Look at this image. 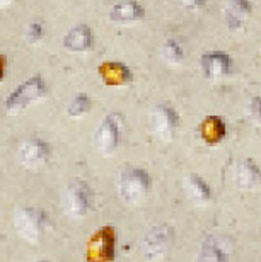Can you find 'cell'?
<instances>
[{
  "label": "cell",
  "instance_id": "obj_1",
  "mask_svg": "<svg viewBox=\"0 0 261 262\" xmlns=\"http://www.w3.org/2000/svg\"><path fill=\"white\" fill-rule=\"evenodd\" d=\"M48 94V85L45 83L43 77L34 75L28 78L26 82L21 83L19 87H15L12 92L9 94L7 99L4 102L5 113L7 114H17L29 106H33L34 102L41 101Z\"/></svg>",
  "mask_w": 261,
  "mask_h": 262
},
{
  "label": "cell",
  "instance_id": "obj_2",
  "mask_svg": "<svg viewBox=\"0 0 261 262\" xmlns=\"http://www.w3.org/2000/svg\"><path fill=\"white\" fill-rule=\"evenodd\" d=\"M14 228L15 233L26 242L36 244L43 238L48 228V214L38 208H19L14 214Z\"/></svg>",
  "mask_w": 261,
  "mask_h": 262
},
{
  "label": "cell",
  "instance_id": "obj_3",
  "mask_svg": "<svg viewBox=\"0 0 261 262\" xmlns=\"http://www.w3.org/2000/svg\"><path fill=\"white\" fill-rule=\"evenodd\" d=\"M118 254V235L111 225H104L91 235L86 245V262H114Z\"/></svg>",
  "mask_w": 261,
  "mask_h": 262
},
{
  "label": "cell",
  "instance_id": "obj_4",
  "mask_svg": "<svg viewBox=\"0 0 261 262\" xmlns=\"http://www.w3.org/2000/svg\"><path fill=\"white\" fill-rule=\"evenodd\" d=\"M173 245V230L168 225H155L145 233L140 244V254L145 262H159L168 255Z\"/></svg>",
  "mask_w": 261,
  "mask_h": 262
},
{
  "label": "cell",
  "instance_id": "obj_5",
  "mask_svg": "<svg viewBox=\"0 0 261 262\" xmlns=\"http://www.w3.org/2000/svg\"><path fill=\"white\" fill-rule=\"evenodd\" d=\"M150 191V176L144 169H128L119 179V198L127 204L142 203Z\"/></svg>",
  "mask_w": 261,
  "mask_h": 262
},
{
  "label": "cell",
  "instance_id": "obj_6",
  "mask_svg": "<svg viewBox=\"0 0 261 262\" xmlns=\"http://www.w3.org/2000/svg\"><path fill=\"white\" fill-rule=\"evenodd\" d=\"M149 123H150L152 133L157 136L160 141L168 143L176 135L177 124H179V114H177L176 109L173 106H169V104H157V106L150 111Z\"/></svg>",
  "mask_w": 261,
  "mask_h": 262
},
{
  "label": "cell",
  "instance_id": "obj_7",
  "mask_svg": "<svg viewBox=\"0 0 261 262\" xmlns=\"http://www.w3.org/2000/svg\"><path fill=\"white\" fill-rule=\"evenodd\" d=\"M94 194L91 186L84 181H74L67 189L65 209L72 218H84L91 211Z\"/></svg>",
  "mask_w": 261,
  "mask_h": 262
},
{
  "label": "cell",
  "instance_id": "obj_8",
  "mask_svg": "<svg viewBox=\"0 0 261 262\" xmlns=\"http://www.w3.org/2000/svg\"><path fill=\"white\" fill-rule=\"evenodd\" d=\"M50 157H51L50 143H46L45 140H39V138L24 141L19 150V162L26 169H31V170L45 167L48 164Z\"/></svg>",
  "mask_w": 261,
  "mask_h": 262
},
{
  "label": "cell",
  "instance_id": "obj_9",
  "mask_svg": "<svg viewBox=\"0 0 261 262\" xmlns=\"http://www.w3.org/2000/svg\"><path fill=\"white\" fill-rule=\"evenodd\" d=\"M202 73L208 80H220L232 73V58L224 51H207L200 56Z\"/></svg>",
  "mask_w": 261,
  "mask_h": 262
},
{
  "label": "cell",
  "instance_id": "obj_10",
  "mask_svg": "<svg viewBox=\"0 0 261 262\" xmlns=\"http://www.w3.org/2000/svg\"><path fill=\"white\" fill-rule=\"evenodd\" d=\"M119 119L116 116H106L99 123V126L96 129V146L97 150L104 155L113 154L119 145Z\"/></svg>",
  "mask_w": 261,
  "mask_h": 262
},
{
  "label": "cell",
  "instance_id": "obj_11",
  "mask_svg": "<svg viewBox=\"0 0 261 262\" xmlns=\"http://www.w3.org/2000/svg\"><path fill=\"white\" fill-rule=\"evenodd\" d=\"M99 77L104 85L108 87H122L128 85L133 80V73L132 70L122 63V61H104V63L97 68Z\"/></svg>",
  "mask_w": 261,
  "mask_h": 262
},
{
  "label": "cell",
  "instance_id": "obj_12",
  "mask_svg": "<svg viewBox=\"0 0 261 262\" xmlns=\"http://www.w3.org/2000/svg\"><path fill=\"white\" fill-rule=\"evenodd\" d=\"M253 4L249 0H227L224 19L231 31H239L246 26L248 19L251 17Z\"/></svg>",
  "mask_w": 261,
  "mask_h": 262
},
{
  "label": "cell",
  "instance_id": "obj_13",
  "mask_svg": "<svg viewBox=\"0 0 261 262\" xmlns=\"http://www.w3.org/2000/svg\"><path fill=\"white\" fill-rule=\"evenodd\" d=\"M145 17V9L137 0H122L109 10V20L114 24H133Z\"/></svg>",
  "mask_w": 261,
  "mask_h": 262
},
{
  "label": "cell",
  "instance_id": "obj_14",
  "mask_svg": "<svg viewBox=\"0 0 261 262\" xmlns=\"http://www.w3.org/2000/svg\"><path fill=\"white\" fill-rule=\"evenodd\" d=\"M92 46H94V33L86 24H77L65 34L64 48L67 51L84 53V51L92 50Z\"/></svg>",
  "mask_w": 261,
  "mask_h": 262
},
{
  "label": "cell",
  "instance_id": "obj_15",
  "mask_svg": "<svg viewBox=\"0 0 261 262\" xmlns=\"http://www.w3.org/2000/svg\"><path fill=\"white\" fill-rule=\"evenodd\" d=\"M234 182L239 189H254L261 182V169L249 159L237 162L234 169Z\"/></svg>",
  "mask_w": 261,
  "mask_h": 262
},
{
  "label": "cell",
  "instance_id": "obj_16",
  "mask_svg": "<svg viewBox=\"0 0 261 262\" xmlns=\"http://www.w3.org/2000/svg\"><path fill=\"white\" fill-rule=\"evenodd\" d=\"M198 133H200L203 143L215 146L226 138L227 128L220 116H207L200 123V126H198Z\"/></svg>",
  "mask_w": 261,
  "mask_h": 262
},
{
  "label": "cell",
  "instance_id": "obj_17",
  "mask_svg": "<svg viewBox=\"0 0 261 262\" xmlns=\"http://www.w3.org/2000/svg\"><path fill=\"white\" fill-rule=\"evenodd\" d=\"M185 191L186 196L190 198V201L196 206H207L212 203V189L200 176H188L185 181Z\"/></svg>",
  "mask_w": 261,
  "mask_h": 262
},
{
  "label": "cell",
  "instance_id": "obj_18",
  "mask_svg": "<svg viewBox=\"0 0 261 262\" xmlns=\"http://www.w3.org/2000/svg\"><path fill=\"white\" fill-rule=\"evenodd\" d=\"M196 262H227V250L215 237L203 240Z\"/></svg>",
  "mask_w": 261,
  "mask_h": 262
},
{
  "label": "cell",
  "instance_id": "obj_19",
  "mask_svg": "<svg viewBox=\"0 0 261 262\" xmlns=\"http://www.w3.org/2000/svg\"><path fill=\"white\" fill-rule=\"evenodd\" d=\"M160 56L168 65H179L185 58V51L176 39H166L160 46Z\"/></svg>",
  "mask_w": 261,
  "mask_h": 262
},
{
  "label": "cell",
  "instance_id": "obj_20",
  "mask_svg": "<svg viewBox=\"0 0 261 262\" xmlns=\"http://www.w3.org/2000/svg\"><path fill=\"white\" fill-rule=\"evenodd\" d=\"M92 101L87 94H77V96L72 99L69 107H67V114L70 118H82L91 111Z\"/></svg>",
  "mask_w": 261,
  "mask_h": 262
},
{
  "label": "cell",
  "instance_id": "obj_21",
  "mask_svg": "<svg viewBox=\"0 0 261 262\" xmlns=\"http://www.w3.org/2000/svg\"><path fill=\"white\" fill-rule=\"evenodd\" d=\"M26 41H28L29 45H36V43H39L41 39H43V36H45V28H43V24L41 23H31L28 28H26Z\"/></svg>",
  "mask_w": 261,
  "mask_h": 262
},
{
  "label": "cell",
  "instance_id": "obj_22",
  "mask_svg": "<svg viewBox=\"0 0 261 262\" xmlns=\"http://www.w3.org/2000/svg\"><path fill=\"white\" fill-rule=\"evenodd\" d=\"M248 116L253 123L261 124V97H253L248 104Z\"/></svg>",
  "mask_w": 261,
  "mask_h": 262
},
{
  "label": "cell",
  "instance_id": "obj_23",
  "mask_svg": "<svg viewBox=\"0 0 261 262\" xmlns=\"http://www.w3.org/2000/svg\"><path fill=\"white\" fill-rule=\"evenodd\" d=\"M176 2L186 9H200L205 5L207 0H176Z\"/></svg>",
  "mask_w": 261,
  "mask_h": 262
},
{
  "label": "cell",
  "instance_id": "obj_24",
  "mask_svg": "<svg viewBox=\"0 0 261 262\" xmlns=\"http://www.w3.org/2000/svg\"><path fill=\"white\" fill-rule=\"evenodd\" d=\"M5 72H7V58L4 55H0V82L4 80Z\"/></svg>",
  "mask_w": 261,
  "mask_h": 262
},
{
  "label": "cell",
  "instance_id": "obj_25",
  "mask_svg": "<svg viewBox=\"0 0 261 262\" xmlns=\"http://www.w3.org/2000/svg\"><path fill=\"white\" fill-rule=\"evenodd\" d=\"M14 2H17V0H0V9L9 7V5H12Z\"/></svg>",
  "mask_w": 261,
  "mask_h": 262
},
{
  "label": "cell",
  "instance_id": "obj_26",
  "mask_svg": "<svg viewBox=\"0 0 261 262\" xmlns=\"http://www.w3.org/2000/svg\"><path fill=\"white\" fill-rule=\"evenodd\" d=\"M38 262H50V260H38Z\"/></svg>",
  "mask_w": 261,
  "mask_h": 262
}]
</instances>
